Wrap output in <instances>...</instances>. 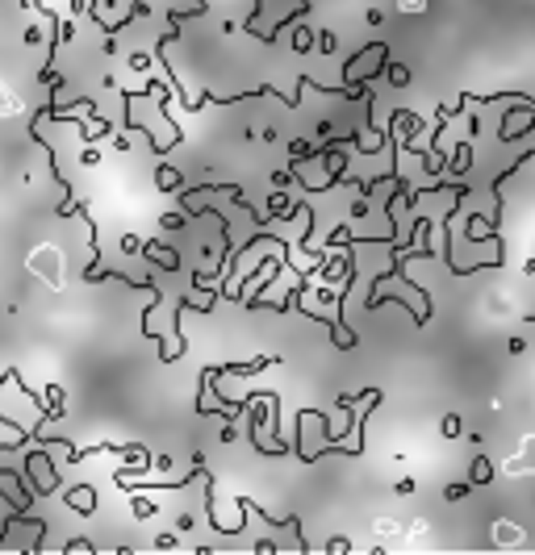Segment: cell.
Wrapping results in <instances>:
<instances>
[{
	"label": "cell",
	"instance_id": "obj_7",
	"mask_svg": "<svg viewBox=\"0 0 535 555\" xmlns=\"http://www.w3.org/2000/svg\"><path fill=\"white\" fill-rule=\"evenodd\" d=\"M159 184H163V188H176V171H172V167H159Z\"/></svg>",
	"mask_w": 535,
	"mask_h": 555
},
{
	"label": "cell",
	"instance_id": "obj_4",
	"mask_svg": "<svg viewBox=\"0 0 535 555\" xmlns=\"http://www.w3.org/2000/svg\"><path fill=\"white\" fill-rule=\"evenodd\" d=\"M443 438H460V418H443Z\"/></svg>",
	"mask_w": 535,
	"mask_h": 555
},
{
	"label": "cell",
	"instance_id": "obj_1",
	"mask_svg": "<svg viewBox=\"0 0 535 555\" xmlns=\"http://www.w3.org/2000/svg\"><path fill=\"white\" fill-rule=\"evenodd\" d=\"M67 505H71V509H80V514H93V509H96V489H93V485L71 489V493H67Z\"/></svg>",
	"mask_w": 535,
	"mask_h": 555
},
{
	"label": "cell",
	"instance_id": "obj_8",
	"mask_svg": "<svg viewBox=\"0 0 535 555\" xmlns=\"http://www.w3.org/2000/svg\"><path fill=\"white\" fill-rule=\"evenodd\" d=\"M422 4H427V0H402V9H406V13H414V9H422Z\"/></svg>",
	"mask_w": 535,
	"mask_h": 555
},
{
	"label": "cell",
	"instance_id": "obj_3",
	"mask_svg": "<svg viewBox=\"0 0 535 555\" xmlns=\"http://www.w3.org/2000/svg\"><path fill=\"white\" fill-rule=\"evenodd\" d=\"M159 505L155 501H147V497H134V514H138V518H147V514H155Z\"/></svg>",
	"mask_w": 535,
	"mask_h": 555
},
{
	"label": "cell",
	"instance_id": "obj_5",
	"mask_svg": "<svg viewBox=\"0 0 535 555\" xmlns=\"http://www.w3.org/2000/svg\"><path fill=\"white\" fill-rule=\"evenodd\" d=\"M389 80H393V84H406V80H410V71L402 67V63H393V67H389Z\"/></svg>",
	"mask_w": 535,
	"mask_h": 555
},
{
	"label": "cell",
	"instance_id": "obj_2",
	"mask_svg": "<svg viewBox=\"0 0 535 555\" xmlns=\"http://www.w3.org/2000/svg\"><path fill=\"white\" fill-rule=\"evenodd\" d=\"M489 476H494L489 460H485V455H477V463H472V485H481V480H489Z\"/></svg>",
	"mask_w": 535,
	"mask_h": 555
},
{
	"label": "cell",
	"instance_id": "obj_6",
	"mask_svg": "<svg viewBox=\"0 0 535 555\" xmlns=\"http://www.w3.org/2000/svg\"><path fill=\"white\" fill-rule=\"evenodd\" d=\"M464 493H469V485H447V489H443V497H447V501H460Z\"/></svg>",
	"mask_w": 535,
	"mask_h": 555
}]
</instances>
